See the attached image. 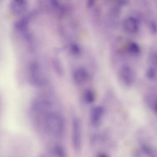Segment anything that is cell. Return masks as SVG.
<instances>
[{"instance_id":"10","label":"cell","mask_w":157,"mask_h":157,"mask_svg":"<svg viewBox=\"0 0 157 157\" xmlns=\"http://www.w3.org/2000/svg\"><path fill=\"white\" fill-rule=\"evenodd\" d=\"M146 77L149 80H154L156 77V69L153 66L149 67L146 71Z\"/></svg>"},{"instance_id":"7","label":"cell","mask_w":157,"mask_h":157,"mask_svg":"<svg viewBox=\"0 0 157 157\" xmlns=\"http://www.w3.org/2000/svg\"><path fill=\"white\" fill-rule=\"evenodd\" d=\"M139 22L136 18L132 16L125 19L123 22V26L127 32L132 33L137 32L139 28Z\"/></svg>"},{"instance_id":"5","label":"cell","mask_w":157,"mask_h":157,"mask_svg":"<svg viewBox=\"0 0 157 157\" xmlns=\"http://www.w3.org/2000/svg\"><path fill=\"white\" fill-rule=\"evenodd\" d=\"M72 77L75 83L77 85L81 86L87 82L89 78V75L85 69L79 68L74 71Z\"/></svg>"},{"instance_id":"3","label":"cell","mask_w":157,"mask_h":157,"mask_svg":"<svg viewBox=\"0 0 157 157\" xmlns=\"http://www.w3.org/2000/svg\"><path fill=\"white\" fill-rule=\"evenodd\" d=\"M72 142L74 149L78 151L81 147V129L78 119L74 118L72 122Z\"/></svg>"},{"instance_id":"6","label":"cell","mask_w":157,"mask_h":157,"mask_svg":"<svg viewBox=\"0 0 157 157\" xmlns=\"http://www.w3.org/2000/svg\"><path fill=\"white\" fill-rule=\"evenodd\" d=\"M26 2L23 0H13L10 3V8L11 12L17 15L23 14L25 11Z\"/></svg>"},{"instance_id":"12","label":"cell","mask_w":157,"mask_h":157,"mask_svg":"<svg viewBox=\"0 0 157 157\" xmlns=\"http://www.w3.org/2000/svg\"><path fill=\"white\" fill-rule=\"evenodd\" d=\"M150 27L151 31L154 33H155L156 32V25L155 21H152L151 22Z\"/></svg>"},{"instance_id":"8","label":"cell","mask_w":157,"mask_h":157,"mask_svg":"<svg viewBox=\"0 0 157 157\" xmlns=\"http://www.w3.org/2000/svg\"><path fill=\"white\" fill-rule=\"evenodd\" d=\"M145 101L147 105L155 113L157 112V100L156 94L153 92L147 94L145 97Z\"/></svg>"},{"instance_id":"13","label":"cell","mask_w":157,"mask_h":157,"mask_svg":"<svg viewBox=\"0 0 157 157\" xmlns=\"http://www.w3.org/2000/svg\"><path fill=\"white\" fill-rule=\"evenodd\" d=\"M128 1L126 0H122L119 1V3L120 4L124 5L128 3Z\"/></svg>"},{"instance_id":"14","label":"cell","mask_w":157,"mask_h":157,"mask_svg":"<svg viewBox=\"0 0 157 157\" xmlns=\"http://www.w3.org/2000/svg\"><path fill=\"white\" fill-rule=\"evenodd\" d=\"M98 157H108L106 155L103 154H101L99 155Z\"/></svg>"},{"instance_id":"1","label":"cell","mask_w":157,"mask_h":157,"mask_svg":"<svg viewBox=\"0 0 157 157\" xmlns=\"http://www.w3.org/2000/svg\"><path fill=\"white\" fill-rule=\"evenodd\" d=\"M44 128L47 132L56 136H59L63 132L65 126L64 118L57 112L51 111L43 120Z\"/></svg>"},{"instance_id":"2","label":"cell","mask_w":157,"mask_h":157,"mask_svg":"<svg viewBox=\"0 0 157 157\" xmlns=\"http://www.w3.org/2000/svg\"><path fill=\"white\" fill-rule=\"evenodd\" d=\"M134 70L130 67L124 66L120 69L118 77L123 85L127 87L131 86L134 83L136 79Z\"/></svg>"},{"instance_id":"4","label":"cell","mask_w":157,"mask_h":157,"mask_svg":"<svg viewBox=\"0 0 157 157\" xmlns=\"http://www.w3.org/2000/svg\"><path fill=\"white\" fill-rule=\"evenodd\" d=\"M104 109L101 106H94L91 109L90 113V120L94 126L99 125L102 120L104 114Z\"/></svg>"},{"instance_id":"9","label":"cell","mask_w":157,"mask_h":157,"mask_svg":"<svg viewBox=\"0 0 157 157\" xmlns=\"http://www.w3.org/2000/svg\"><path fill=\"white\" fill-rule=\"evenodd\" d=\"M95 94L94 91L91 89H86L83 94V98L85 101L88 104L93 103L95 100Z\"/></svg>"},{"instance_id":"11","label":"cell","mask_w":157,"mask_h":157,"mask_svg":"<svg viewBox=\"0 0 157 157\" xmlns=\"http://www.w3.org/2000/svg\"><path fill=\"white\" fill-rule=\"evenodd\" d=\"M128 51L131 53L134 54H138L140 52V48L139 45L135 42H132L128 46Z\"/></svg>"}]
</instances>
